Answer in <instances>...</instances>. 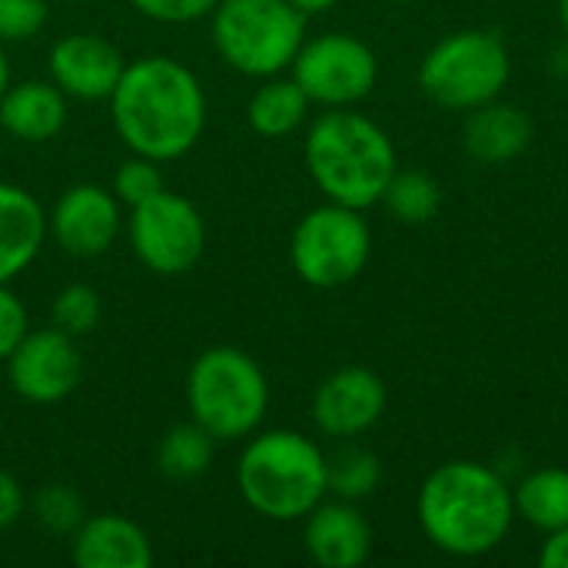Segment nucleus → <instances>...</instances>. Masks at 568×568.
<instances>
[{"mask_svg":"<svg viewBox=\"0 0 568 568\" xmlns=\"http://www.w3.org/2000/svg\"><path fill=\"white\" fill-rule=\"evenodd\" d=\"M113 130L130 153L170 163L186 156L206 126V97L196 73L173 57L126 63L110 93Z\"/></svg>","mask_w":568,"mask_h":568,"instance_id":"1","label":"nucleus"},{"mask_svg":"<svg viewBox=\"0 0 568 568\" xmlns=\"http://www.w3.org/2000/svg\"><path fill=\"white\" fill-rule=\"evenodd\" d=\"M416 513L426 539L439 552L479 559L506 539L516 503L513 486L493 466L453 459L426 476Z\"/></svg>","mask_w":568,"mask_h":568,"instance_id":"2","label":"nucleus"},{"mask_svg":"<svg viewBox=\"0 0 568 568\" xmlns=\"http://www.w3.org/2000/svg\"><path fill=\"white\" fill-rule=\"evenodd\" d=\"M303 156L313 183L329 196V203H343L359 213L383 200L396 173L389 133L349 106H333L310 126Z\"/></svg>","mask_w":568,"mask_h":568,"instance_id":"3","label":"nucleus"},{"mask_svg":"<svg viewBox=\"0 0 568 568\" xmlns=\"http://www.w3.org/2000/svg\"><path fill=\"white\" fill-rule=\"evenodd\" d=\"M236 486L243 503L263 519H306L326 499V456L303 433L270 429L243 449Z\"/></svg>","mask_w":568,"mask_h":568,"instance_id":"4","label":"nucleus"},{"mask_svg":"<svg viewBox=\"0 0 568 568\" xmlns=\"http://www.w3.org/2000/svg\"><path fill=\"white\" fill-rule=\"evenodd\" d=\"M186 406L216 443H236L260 429L270 406V383L260 363L236 346H210L186 376Z\"/></svg>","mask_w":568,"mask_h":568,"instance_id":"5","label":"nucleus"},{"mask_svg":"<svg viewBox=\"0 0 568 568\" xmlns=\"http://www.w3.org/2000/svg\"><path fill=\"white\" fill-rule=\"evenodd\" d=\"M210 17L216 53L243 77L283 73L306 40V13L290 0H220Z\"/></svg>","mask_w":568,"mask_h":568,"instance_id":"6","label":"nucleus"},{"mask_svg":"<svg viewBox=\"0 0 568 568\" xmlns=\"http://www.w3.org/2000/svg\"><path fill=\"white\" fill-rule=\"evenodd\" d=\"M509 50L493 30H456L419 63L423 93L446 110H473L509 83Z\"/></svg>","mask_w":568,"mask_h":568,"instance_id":"7","label":"nucleus"},{"mask_svg":"<svg viewBox=\"0 0 568 568\" xmlns=\"http://www.w3.org/2000/svg\"><path fill=\"white\" fill-rule=\"evenodd\" d=\"M373 253V233L359 210L326 203L310 210L290 240V263L306 286L339 290L353 283Z\"/></svg>","mask_w":568,"mask_h":568,"instance_id":"8","label":"nucleus"},{"mask_svg":"<svg viewBox=\"0 0 568 568\" xmlns=\"http://www.w3.org/2000/svg\"><path fill=\"white\" fill-rule=\"evenodd\" d=\"M130 246L156 276H180L203 256L206 226L186 196L160 190L130 210Z\"/></svg>","mask_w":568,"mask_h":568,"instance_id":"9","label":"nucleus"},{"mask_svg":"<svg viewBox=\"0 0 568 568\" xmlns=\"http://www.w3.org/2000/svg\"><path fill=\"white\" fill-rule=\"evenodd\" d=\"M290 67L310 103H323L329 110L366 100L379 77L376 53L353 33H323L303 40Z\"/></svg>","mask_w":568,"mask_h":568,"instance_id":"10","label":"nucleus"},{"mask_svg":"<svg viewBox=\"0 0 568 568\" xmlns=\"http://www.w3.org/2000/svg\"><path fill=\"white\" fill-rule=\"evenodd\" d=\"M83 376V359L73 336L50 329H30L17 349L7 356V379L10 389L37 406H50L67 399Z\"/></svg>","mask_w":568,"mask_h":568,"instance_id":"11","label":"nucleus"},{"mask_svg":"<svg viewBox=\"0 0 568 568\" xmlns=\"http://www.w3.org/2000/svg\"><path fill=\"white\" fill-rule=\"evenodd\" d=\"M47 233L67 256L97 260L113 246L120 233V200L97 183H77L57 200L53 216L47 220Z\"/></svg>","mask_w":568,"mask_h":568,"instance_id":"12","label":"nucleus"},{"mask_svg":"<svg viewBox=\"0 0 568 568\" xmlns=\"http://www.w3.org/2000/svg\"><path fill=\"white\" fill-rule=\"evenodd\" d=\"M386 413V383L366 366H343L329 373L313 396V423L333 439H353L379 423Z\"/></svg>","mask_w":568,"mask_h":568,"instance_id":"13","label":"nucleus"},{"mask_svg":"<svg viewBox=\"0 0 568 568\" xmlns=\"http://www.w3.org/2000/svg\"><path fill=\"white\" fill-rule=\"evenodd\" d=\"M47 67H50V80L67 97L97 103V100H110V93L116 90L126 70V60L100 33H67L50 47Z\"/></svg>","mask_w":568,"mask_h":568,"instance_id":"14","label":"nucleus"},{"mask_svg":"<svg viewBox=\"0 0 568 568\" xmlns=\"http://www.w3.org/2000/svg\"><path fill=\"white\" fill-rule=\"evenodd\" d=\"M303 546L316 566L359 568L369 559L373 529H369L366 516L356 509V503H346V499L320 503L306 516Z\"/></svg>","mask_w":568,"mask_h":568,"instance_id":"15","label":"nucleus"},{"mask_svg":"<svg viewBox=\"0 0 568 568\" xmlns=\"http://www.w3.org/2000/svg\"><path fill=\"white\" fill-rule=\"evenodd\" d=\"M70 559L77 568H150V536L123 516H87L70 536Z\"/></svg>","mask_w":568,"mask_h":568,"instance_id":"16","label":"nucleus"},{"mask_svg":"<svg viewBox=\"0 0 568 568\" xmlns=\"http://www.w3.org/2000/svg\"><path fill=\"white\" fill-rule=\"evenodd\" d=\"M47 240V213L33 193L0 183V283L17 280Z\"/></svg>","mask_w":568,"mask_h":568,"instance_id":"17","label":"nucleus"},{"mask_svg":"<svg viewBox=\"0 0 568 568\" xmlns=\"http://www.w3.org/2000/svg\"><path fill=\"white\" fill-rule=\"evenodd\" d=\"M67 123V93L53 80H23L0 97V126L23 143H47Z\"/></svg>","mask_w":568,"mask_h":568,"instance_id":"18","label":"nucleus"},{"mask_svg":"<svg viewBox=\"0 0 568 568\" xmlns=\"http://www.w3.org/2000/svg\"><path fill=\"white\" fill-rule=\"evenodd\" d=\"M532 143V120L509 103H483L466 110L463 146L479 163H506L526 153Z\"/></svg>","mask_w":568,"mask_h":568,"instance_id":"19","label":"nucleus"},{"mask_svg":"<svg viewBox=\"0 0 568 568\" xmlns=\"http://www.w3.org/2000/svg\"><path fill=\"white\" fill-rule=\"evenodd\" d=\"M310 110V97L293 77H266V83L250 97L246 120L260 136H290L296 126H303Z\"/></svg>","mask_w":568,"mask_h":568,"instance_id":"20","label":"nucleus"},{"mask_svg":"<svg viewBox=\"0 0 568 568\" xmlns=\"http://www.w3.org/2000/svg\"><path fill=\"white\" fill-rule=\"evenodd\" d=\"M516 516L539 532H556L568 526V469L546 466L529 473L513 489Z\"/></svg>","mask_w":568,"mask_h":568,"instance_id":"21","label":"nucleus"},{"mask_svg":"<svg viewBox=\"0 0 568 568\" xmlns=\"http://www.w3.org/2000/svg\"><path fill=\"white\" fill-rule=\"evenodd\" d=\"M213 446L216 439L200 426V423H180L173 426L156 449V466L170 479H196L210 469L213 463Z\"/></svg>","mask_w":568,"mask_h":568,"instance_id":"22","label":"nucleus"},{"mask_svg":"<svg viewBox=\"0 0 568 568\" xmlns=\"http://www.w3.org/2000/svg\"><path fill=\"white\" fill-rule=\"evenodd\" d=\"M383 200H386L389 213L399 223L423 226V223H429L439 213L443 190H439V183L429 173H423V170H399L396 166V173H393Z\"/></svg>","mask_w":568,"mask_h":568,"instance_id":"23","label":"nucleus"},{"mask_svg":"<svg viewBox=\"0 0 568 568\" xmlns=\"http://www.w3.org/2000/svg\"><path fill=\"white\" fill-rule=\"evenodd\" d=\"M383 479L376 453L363 446H343L333 456H326V493L346 503H359L376 493Z\"/></svg>","mask_w":568,"mask_h":568,"instance_id":"24","label":"nucleus"},{"mask_svg":"<svg viewBox=\"0 0 568 568\" xmlns=\"http://www.w3.org/2000/svg\"><path fill=\"white\" fill-rule=\"evenodd\" d=\"M50 313H53V326L77 339V336H87L97 329V323L103 316V303H100V293L93 286L73 283V286L57 293Z\"/></svg>","mask_w":568,"mask_h":568,"instance_id":"25","label":"nucleus"},{"mask_svg":"<svg viewBox=\"0 0 568 568\" xmlns=\"http://www.w3.org/2000/svg\"><path fill=\"white\" fill-rule=\"evenodd\" d=\"M33 519L40 529L53 536H73V529L87 519L83 503L70 486H43L33 496Z\"/></svg>","mask_w":568,"mask_h":568,"instance_id":"26","label":"nucleus"},{"mask_svg":"<svg viewBox=\"0 0 568 568\" xmlns=\"http://www.w3.org/2000/svg\"><path fill=\"white\" fill-rule=\"evenodd\" d=\"M160 166H163V163L133 153L130 160L120 163V170H116V176H113V196H116L120 203H126L130 210H133L136 203L156 196L160 190H166Z\"/></svg>","mask_w":568,"mask_h":568,"instance_id":"27","label":"nucleus"},{"mask_svg":"<svg viewBox=\"0 0 568 568\" xmlns=\"http://www.w3.org/2000/svg\"><path fill=\"white\" fill-rule=\"evenodd\" d=\"M47 0H0V43H20L43 30Z\"/></svg>","mask_w":568,"mask_h":568,"instance_id":"28","label":"nucleus"},{"mask_svg":"<svg viewBox=\"0 0 568 568\" xmlns=\"http://www.w3.org/2000/svg\"><path fill=\"white\" fill-rule=\"evenodd\" d=\"M133 10L156 23H193L216 10L220 0H130Z\"/></svg>","mask_w":568,"mask_h":568,"instance_id":"29","label":"nucleus"},{"mask_svg":"<svg viewBox=\"0 0 568 568\" xmlns=\"http://www.w3.org/2000/svg\"><path fill=\"white\" fill-rule=\"evenodd\" d=\"M30 333V323H27V310L20 303V296L0 283V363H7V356L17 349V343Z\"/></svg>","mask_w":568,"mask_h":568,"instance_id":"30","label":"nucleus"},{"mask_svg":"<svg viewBox=\"0 0 568 568\" xmlns=\"http://www.w3.org/2000/svg\"><path fill=\"white\" fill-rule=\"evenodd\" d=\"M27 509V496H23V486L0 469V529H10L13 523H20Z\"/></svg>","mask_w":568,"mask_h":568,"instance_id":"31","label":"nucleus"},{"mask_svg":"<svg viewBox=\"0 0 568 568\" xmlns=\"http://www.w3.org/2000/svg\"><path fill=\"white\" fill-rule=\"evenodd\" d=\"M539 566L542 568H568V526L549 532L542 552H539Z\"/></svg>","mask_w":568,"mask_h":568,"instance_id":"32","label":"nucleus"},{"mask_svg":"<svg viewBox=\"0 0 568 568\" xmlns=\"http://www.w3.org/2000/svg\"><path fill=\"white\" fill-rule=\"evenodd\" d=\"M300 13H306V17H313V13H323V10H329V7H336L339 0H290Z\"/></svg>","mask_w":568,"mask_h":568,"instance_id":"33","label":"nucleus"},{"mask_svg":"<svg viewBox=\"0 0 568 568\" xmlns=\"http://www.w3.org/2000/svg\"><path fill=\"white\" fill-rule=\"evenodd\" d=\"M7 87H10V67H7V57H3V50H0V97L7 93Z\"/></svg>","mask_w":568,"mask_h":568,"instance_id":"34","label":"nucleus"},{"mask_svg":"<svg viewBox=\"0 0 568 568\" xmlns=\"http://www.w3.org/2000/svg\"><path fill=\"white\" fill-rule=\"evenodd\" d=\"M559 20H562V27H566L568 33V0H559Z\"/></svg>","mask_w":568,"mask_h":568,"instance_id":"35","label":"nucleus"}]
</instances>
